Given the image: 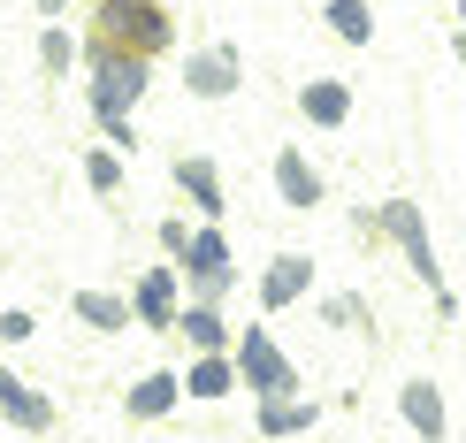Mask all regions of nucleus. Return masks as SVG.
I'll list each match as a JSON object with an SVG mask.
<instances>
[{"mask_svg": "<svg viewBox=\"0 0 466 443\" xmlns=\"http://www.w3.org/2000/svg\"><path fill=\"white\" fill-rule=\"evenodd\" d=\"M85 184L100 191V199H115V191H123V153H115V146H92V153H85Z\"/></svg>", "mask_w": 466, "mask_h": 443, "instance_id": "obj_21", "label": "nucleus"}, {"mask_svg": "<svg viewBox=\"0 0 466 443\" xmlns=\"http://www.w3.org/2000/svg\"><path fill=\"white\" fill-rule=\"evenodd\" d=\"M92 38H107V46L153 62V54L177 38V15H168L161 0H100V8H92Z\"/></svg>", "mask_w": 466, "mask_h": 443, "instance_id": "obj_2", "label": "nucleus"}, {"mask_svg": "<svg viewBox=\"0 0 466 443\" xmlns=\"http://www.w3.org/2000/svg\"><path fill=\"white\" fill-rule=\"evenodd\" d=\"M177 398H184V375L153 367V375H138V382H130L123 413H130V420H161V413H177Z\"/></svg>", "mask_w": 466, "mask_h": 443, "instance_id": "obj_16", "label": "nucleus"}, {"mask_svg": "<svg viewBox=\"0 0 466 443\" xmlns=\"http://www.w3.org/2000/svg\"><path fill=\"white\" fill-rule=\"evenodd\" d=\"M31 8H38V15H46V24H62V0H31Z\"/></svg>", "mask_w": 466, "mask_h": 443, "instance_id": "obj_25", "label": "nucleus"}, {"mask_svg": "<svg viewBox=\"0 0 466 443\" xmlns=\"http://www.w3.org/2000/svg\"><path fill=\"white\" fill-rule=\"evenodd\" d=\"M146 54H123V46H107V38H92L85 46V100H92V123L100 130H115V123H130L138 115V100H146Z\"/></svg>", "mask_w": 466, "mask_h": 443, "instance_id": "obj_1", "label": "nucleus"}, {"mask_svg": "<svg viewBox=\"0 0 466 443\" xmlns=\"http://www.w3.org/2000/svg\"><path fill=\"white\" fill-rule=\"evenodd\" d=\"M299 115L314 130H344V123H352V85H344V76H314V85H299Z\"/></svg>", "mask_w": 466, "mask_h": 443, "instance_id": "obj_13", "label": "nucleus"}, {"mask_svg": "<svg viewBox=\"0 0 466 443\" xmlns=\"http://www.w3.org/2000/svg\"><path fill=\"white\" fill-rule=\"evenodd\" d=\"M398 413H405V428H413L420 443H443V436H451V406H443V390H436L429 375H413V382L398 390Z\"/></svg>", "mask_w": 466, "mask_h": 443, "instance_id": "obj_11", "label": "nucleus"}, {"mask_svg": "<svg viewBox=\"0 0 466 443\" xmlns=\"http://www.w3.org/2000/svg\"><path fill=\"white\" fill-rule=\"evenodd\" d=\"M314 420H321V406H314V398H260V436H268V443L306 436Z\"/></svg>", "mask_w": 466, "mask_h": 443, "instance_id": "obj_18", "label": "nucleus"}, {"mask_svg": "<svg viewBox=\"0 0 466 443\" xmlns=\"http://www.w3.org/2000/svg\"><path fill=\"white\" fill-rule=\"evenodd\" d=\"M238 85H245V54H238V46H199V54H184V92H191V100H229Z\"/></svg>", "mask_w": 466, "mask_h": 443, "instance_id": "obj_6", "label": "nucleus"}, {"mask_svg": "<svg viewBox=\"0 0 466 443\" xmlns=\"http://www.w3.org/2000/svg\"><path fill=\"white\" fill-rule=\"evenodd\" d=\"M177 267H184V291L199 298V306H222L229 291H238V260H229V237H222L215 222L191 229V245H184Z\"/></svg>", "mask_w": 466, "mask_h": 443, "instance_id": "obj_4", "label": "nucleus"}, {"mask_svg": "<svg viewBox=\"0 0 466 443\" xmlns=\"http://www.w3.org/2000/svg\"><path fill=\"white\" fill-rule=\"evenodd\" d=\"M321 24L344 38V46H375V8L367 0H321Z\"/></svg>", "mask_w": 466, "mask_h": 443, "instance_id": "obj_19", "label": "nucleus"}, {"mask_svg": "<svg viewBox=\"0 0 466 443\" xmlns=\"http://www.w3.org/2000/svg\"><path fill=\"white\" fill-rule=\"evenodd\" d=\"M153 237H161V253H168V260H184V245H191V222H184V215H168L161 229H153Z\"/></svg>", "mask_w": 466, "mask_h": 443, "instance_id": "obj_24", "label": "nucleus"}, {"mask_svg": "<svg viewBox=\"0 0 466 443\" xmlns=\"http://www.w3.org/2000/svg\"><path fill=\"white\" fill-rule=\"evenodd\" d=\"M69 314L85 321V329H100V337H115V329H138V306H130L123 291H76V298H69Z\"/></svg>", "mask_w": 466, "mask_h": 443, "instance_id": "obj_15", "label": "nucleus"}, {"mask_svg": "<svg viewBox=\"0 0 466 443\" xmlns=\"http://www.w3.org/2000/svg\"><path fill=\"white\" fill-rule=\"evenodd\" d=\"M0 420H8V428H24V436H46V428H54V398L31 390L15 367H0Z\"/></svg>", "mask_w": 466, "mask_h": 443, "instance_id": "obj_9", "label": "nucleus"}, {"mask_svg": "<svg viewBox=\"0 0 466 443\" xmlns=\"http://www.w3.org/2000/svg\"><path fill=\"white\" fill-rule=\"evenodd\" d=\"M451 46H459V62H466V0H459V38H451Z\"/></svg>", "mask_w": 466, "mask_h": 443, "instance_id": "obj_26", "label": "nucleus"}, {"mask_svg": "<svg viewBox=\"0 0 466 443\" xmlns=\"http://www.w3.org/2000/svg\"><path fill=\"white\" fill-rule=\"evenodd\" d=\"M177 191H184V199H191V215H199V222H222V168L215 161H207V153H177Z\"/></svg>", "mask_w": 466, "mask_h": 443, "instance_id": "obj_12", "label": "nucleus"}, {"mask_svg": "<svg viewBox=\"0 0 466 443\" xmlns=\"http://www.w3.org/2000/svg\"><path fill=\"white\" fill-rule=\"evenodd\" d=\"M276 199L290 206V215H314V206L329 199V184H321V168L306 161L299 146H276Z\"/></svg>", "mask_w": 466, "mask_h": 443, "instance_id": "obj_8", "label": "nucleus"}, {"mask_svg": "<svg viewBox=\"0 0 466 443\" xmlns=\"http://www.w3.org/2000/svg\"><path fill=\"white\" fill-rule=\"evenodd\" d=\"M31 337H38V321L24 306H8V314H0V344H31Z\"/></svg>", "mask_w": 466, "mask_h": 443, "instance_id": "obj_23", "label": "nucleus"}, {"mask_svg": "<svg viewBox=\"0 0 466 443\" xmlns=\"http://www.w3.org/2000/svg\"><path fill=\"white\" fill-rule=\"evenodd\" d=\"M306 291H314V253H276V260L260 267V306H268V314L299 306Z\"/></svg>", "mask_w": 466, "mask_h": 443, "instance_id": "obj_10", "label": "nucleus"}, {"mask_svg": "<svg viewBox=\"0 0 466 443\" xmlns=\"http://www.w3.org/2000/svg\"><path fill=\"white\" fill-rule=\"evenodd\" d=\"M130 306H138V329H177V314H184V267L177 260L146 267L138 291H130Z\"/></svg>", "mask_w": 466, "mask_h": 443, "instance_id": "obj_7", "label": "nucleus"}, {"mask_svg": "<svg viewBox=\"0 0 466 443\" xmlns=\"http://www.w3.org/2000/svg\"><path fill=\"white\" fill-rule=\"evenodd\" d=\"M76 54H85V46L69 38V24H46V31H38V69H46V76H69Z\"/></svg>", "mask_w": 466, "mask_h": 443, "instance_id": "obj_20", "label": "nucleus"}, {"mask_svg": "<svg viewBox=\"0 0 466 443\" xmlns=\"http://www.w3.org/2000/svg\"><path fill=\"white\" fill-rule=\"evenodd\" d=\"M229 390H245V382H238V352H191V367H184V398L215 406V398H229Z\"/></svg>", "mask_w": 466, "mask_h": 443, "instance_id": "obj_14", "label": "nucleus"}, {"mask_svg": "<svg viewBox=\"0 0 466 443\" xmlns=\"http://www.w3.org/2000/svg\"><path fill=\"white\" fill-rule=\"evenodd\" d=\"M238 382L252 398H299V367L268 329H238Z\"/></svg>", "mask_w": 466, "mask_h": 443, "instance_id": "obj_5", "label": "nucleus"}, {"mask_svg": "<svg viewBox=\"0 0 466 443\" xmlns=\"http://www.w3.org/2000/svg\"><path fill=\"white\" fill-rule=\"evenodd\" d=\"M360 237H390L405 267H413L429 291H443V267H436V237H429V215H420L413 199H382L375 215H360Z\"/></svg>", "mask_w": 466, "mask_h": 443, "instance_id": "obj_3", "label": "nucleus"}, {"mask_svg": "<svg viewBox=\"0 0 466 443\" xmlns=\"http://www.w3.org/2000/svg\"><path fill=\"white\" fill-rule=\"evenodd\" d=\"M177 337L191 344V352H238V344H229V321H222V306H199V298H184V314H177Z\"/></svg>", "mask_w": 466, "mask_h": 443, "instance_id": "obj_17", "label": "nucleus"}, {"mask_svg": "<svg viewBox=\"0 0 466 443\" xmlns=\"http://www.w3.org/2000/svg\"><path fill=\"white\" fill-rule=\"evenodd\" d=\"M321 321H329V329H367V298H352V291L321 298Z\"/></svg>", "mask_w": 466, "mask_h": 443, "instance_id": "obj_22", "label": "nucleus"}]
</instances>
